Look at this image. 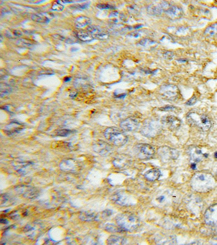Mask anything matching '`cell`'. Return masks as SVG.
Listing matches in <instances>:
<instances>
[{
	"instance_id": "12",
	"label": "cell",
	"mask_w": 217,
	"mask_h": 245,
	"mask_svg": "<svg viewBox=\"0 0 217 245\" xmlns=\"http://www.w3.org/2000/svg\"><path fill=\"white\" fill-rule=\"evenodd\" d=\"M139 124V121L136 118L129 117L121 121L120 126L121 129L125 132H134L138 129Z\"/></svg>"
},
{
	"instance_id": "38",
	"label": "cell",
	"mask_w": 217,
	"mask_h": 245,
	"mask_svg": "<svg viewBox=\"0 0 217 245\" xmlns=\"http://www.w3.org/2000/svg\"><path fill=\"white\" fill-rule=\"evenodd\" d=\"M86 5H87V4H84V5H77V7L79 8L80 9H84V8H85L87 7Z\"/></svg>"
},
{
	"instance_id": "32",
	"label": "cell",
	"mask_w": 217,
	"mask_h": 245,
	"mask_svg": "<svg viewBox=\"0 0 217 245\" xmlns=\"http://www.w3.org/2000/svg\"><path fill=\"white\" fill-rule=\"evenodd\" d=\"M1 86H2L5 88H3V87H1V96H3V95H5V94H7L11 91V89L9 87V86H8L7 85H4L3 86L2 84H1Z\"/></svg>"
},
{
	"instance_id": "13",
	"label": "cell",
	"mask_w": 217,
	"mask_h": 245,
	"mask_svg": "<svg viewBox=\"0 0 217 245\" xmlns=\"http://www.w3.org/2000/svg\"><path fill=\"white\" fill-rule=\"evenodd\" d=\"M93 149L101 155H107L111 151V147L107 143L103 141H97L93 144Z\"/></svg>"
},
{
	"instance_id": "36",
	"label": "cell",
	"mask_w": 217,
	"mask_h": 245,
	"mask_svg": "<svg viewBox=\"0 0 217 245\" xmlns=\"http://www.w3.org/2000/svg\"><path fill=\"white\" fill-rule=\"evenodd\" d=\"M197 99L196 98V96H193L187 101L186 104L189 106H191V105H194L197 102Z\"/></svg>"
},
{
	"instance_id": "17",
	"label": "cell",
	"mask_w": 217,
	"mask_h": 245,
	"mask_svg": "<svg viewBox=\"0 0 217 245\" xmlns=\"http://www.w3.org/2000/svg\"><path fill=\"white\" fill-rule=\"evenodd\" d=\"M144 175L148 180L154 182L160 178L161 172L159 169L157 168H152L145 172Z\"/></svg>"
},
{
	"instance_id": "18",
	"label": "cell",
	"mask_w": 217,
	"mask_h": 245,
	"mask_svg": "<svg viewBox=\"0 0 217 245\" xmlns=\"http://www.w3.org/2000/svg\"><path fill=\"white\" fill-rule=\"evenodd\" d=\"M157 244H174L177 243V240L174 236L172 235L159 236L155 240Z\"/></svg>"
},
{
	"instance_id": "6",
	"label": "cell",
	"mask_w": 217,
	"mask_h": 245,
	"mask_svg": "<svg viewBox=\"0 0 217 245\" xmlns=\"http://www.w3.org/2000/svg\"><path fill=\"white\" fill-rule=\"evenodd\" d=\"M161 128L157 121L152 119H147L143 124L141 133L148 137H153L159 134Z\"/></svg>"
},
{
	"instance_id": "19",
	"label": "cell",
	"mask_w": 217,
	"mask_h": 245,
	"mask_svg": "<svg viewBox=\"0 0 217 245\" xmlns=\"http://www.w3.org/2000/svg\"><path fill=\"white\" fill-rule=\"evenodd\" d=\"M75 33L78 38L84 42L88 43L93 41L94 39L93 35L90 34L87 31L85 32L82 30L76 31H75Z\"/></svg>"
},
{
	"instance_id": "2",
	"label": "cell",
	"mask_w": 217,
	"mask_h": 245,
	"mask_svg": "<svg viewBox=\"0 0 217 245\" xmlns=\"http://www.w3.org/2000/svg\"><path fill=\"white\" fill-rule=\"evenodd\" d=\"M118 225L124 230L133 231L137 229L140 225V220L136 215L131 212H124L118 215L116 217Z\"/></svg>"
},
{
	"instance_id": "10",
	"label": "cell",
	"mask_w": 217,
	"mask_h": 245,
	"mask_svg": "<svg viewBox=\"0 0 217 245\" xmlns=\"http://www.w3.org/2000/svg\"><path fill=\"white\" fill-rule=\"evenodd\" d=\"M188 154L192 163L195 164L202 161L204 158L207 157L208 154L203 153L202 150L197 146H191L188 148Z\"/></svg>"
},
{
	"instance_id": "40",
	"label": "cell",
	"mask_w": 217,
	"mask_h": 245,
	"mask_svg": "<svg viewBox=\"0 0 217 245\" xmlns=\"http://www.w3.org/2000/svg\"><path fill=\"white\" fill-rule=\"evenodd\" d=\"M215 158H217V152H215Z\"/></svg>"
},
{
	"instance_id": "5",
	"label": "cell",
	"mask_w": 217,
	"mask_h": 245,
	"mask_svg": "<svg viewBox=\"0 0 217 245\" xmlns=\"http://www.w3.org/2000/svg\"><path fill=\"white\" fill-rule=\"evenodd\" d=\"M159 93L162 98L169 101H175L180 97L179 89L177 86L172 84L162 85L160 88Z\"/></svg>"
},
{
	"instance_id": "25",
	"label": "cell",
	"mask_w": 217,
	"mask_h": 245,
	"mask_svg": "<svg viewBox=\"0 0 217 245\" xmlns=\"http://www.w3.org/2000/svg\"><path fill=\"white\" fill-rule=\"evenodd\" d=\"M80 219L85 221H93L97 217V214L95 212L84 211L82 212L79 216Z\"/></svg>"
},
{
	"instance_id": "26",
	"label": "cell",
	"mask_w": 217,
	"mask_h": 245,
	"mask_svg": "<svg viewBox=\"0 0 217 245\" xmlns=\"http://www.w3.org/2000/svg\"><path fill=\"white\" fill-rule=\"evenodd\" d=\"M204 34L208 37H212L217 34V23L208 26L205 29Z\"/></svg>"
},
{
	"instance_id": "15",
	"label": "cell",
	"mask_w": 217,
	"mask_h": 245,
	"mask_svg": "<svg viewBox=\"0 0 217 245\" xmlns=\"http://www.w3.org/2000/svg\"><path fill=\"white\" fill-rule=\"evenodd\" d=\"M165 10V13L172 19L179 18L183 14L182 9L177 5H167Z\"/></svg>"
},
{
	"instance_id": "31",
	"label": "cell",
	"mask_w": 217,
	"mask_h": 245,
	"mask_svg": "<svg viewBox=\"0 0 217 245\" xmlns=\"http://www.w3.org/2000/svg\"><path fill=\"white\" fill-rule=\"evenodd\" d=\"M64 9V5L59 3V1H55L52 6V9L56 11H61Z\"/></svg>"
},
{
	"instance_id": "3",
	"label": "cell",
	"mask_w": 217,
	"mask_h": 245,
	"mask_svg": "<svg viewBox=\"0 0 217 245\" xmlns=\"http://www.w3.org/2000/svg\"><path fill=\"white\" fill-rule=\"evenodd\" d=\"M187 120L190 124L197 127L203 132H207L211 127L210 118L204 114L198 113L194 112H189L187 114Z\"/></svg>"
},
{
	"instance_id": "14",
	"label": "cell",
	"mask_w": 217,
	"mask_h": 245,
	"mask_svg": "<svg viewBox=\"0 0 217 245\" xmlns=\"http://www.w3.org/2000/svg\"><path fill=\"white\" fill-rule=\"evenodd\" d=\"M87 30L90 34L93 35V38L96 37L98 39L104 40L109 37V34L102 30V29L98 26H90L87 27Z\"/></svg>"
},
{
	"instance_id": "20",
	"label": "cell",
	"mask_w": 217,
	"mask_h": 245,
	"mask_svg": "<svg viewBox=\"0 0 217 245\" xmlns=\"http://www.w3.org/2000/svg\"><path fill=\"white\" fill-rule=\"evenodd\" d=\"M127 243L124 238L119 236L112 235L107 239V243L109 245H123Z\"/></svg>"
},
{
	"instance_id": "1",
	"label": "cell",
	"mask_w": 217,
	"mask_h": 245,
	"mask_svg": "<svg viewBox=\"0 0 217 245\" xmlns=\"http://www.w3.org/2000/svg\"><path fill=\"white\" fill-rule=\"evenodd\" d=\"M191 186L195 191L206 192L215 186V180L212 175L206 172L196 173L192 178Z\"/></svg>"
},
{
	"instance_id": "30",
	"label": "cell",
	"mask_w": 217,
	"mask_h": 245,
	"mask_svg": "<svg viewBox=\"0 0 217 245\" xmlns=\"http://www.w3.org/2000/svg\"><path fill=\"white\" fill-rule=\"evenodd\" d=\"M21 35V33L20 32V31L17 30H12L9 31H7V36L8 37L10 38H16V37H20Z\"/></svg>"
},
{
	"instance_id": "39",
	"label": "cell",
	"mask_w": 217,
	"mask_h": 245,
	"mask_svg": "<svg viewBox=\"0 0 217 245\" xmlns=\"http://www.w3.org/2000/svg\"><path fill=\"white\" fill-rule=\"evenodd\" d=\"M70 80H71V77H65V79H64V81H65V82H68V81H70Z\"/></svg>"
},
{
	"instance_id": "23",
	"label": "cell",
	"mask_w": 217,
	"mask_h": 245,
	"mask_svg": "<svg viewBox=\"0 0 217 245\" xmlns=\"http://www.w3.org/2000/svg\"><path fill=\"white\" fill-rule=\"evenodd\" d=\"M51 18L45 13L35 14L32 16V19L35 22L40 23H47L50 21Z\"/></svg>"
},
{
	"instance_id": "37",
	"label": "cell",
	"mask_w": 217,
	"mask_h": 245,
	"mask_svg": "<svg viewBox=\"0 0 217 245\" xmlns=\"http://www.w3.org/2000/svg\"><path fill=\"white\" fill-rule=\"evenodd\" d=\"M210 243L212 245H217V236H215L210 240Z\"/></svg>"
},
{
	"instance_id": "24",
	"label": "cell",
	"mask_w": 217,
	"mask_h": 245,
	"mask_svg": "<svg viewBox=\"0 0 217 245\" xmlns=\"http://www.w3.org/2000/svg\"><path fill=\"white\" fill-rule=\"evenodd\" d=\"M23 129L22 124L16 123H12L8 126H6L5 132H7L8 135L14 134L15 132H19Z\"/></svg>"
},
{
	"instance_id": "41",
	"label": "cell",
	"mask_w": 217,
	"mask_h": 245,
	"mask_svg": "<svg viewBox=\"0 0 217 245\" xmlns=\"http://www.w3.org/2000/svg\"><path fill=\"white\" fill-rule=\"evenodd\" d=\"M216 175H217V173H216Z\"/></svg>"
},
{
	"instance_id": "21",
	"label": "cell",
	"mask_w": 217,
	"mask_h": 245,
	"mask_svg": "<svg viewBox=\"0 0 217 245\" xmlns=\"http://www.w3.org/2000/svg\"><path fill=\"white\" fill-rule=\"evenodd\" d=\"M91 22L90 18L85 16H78L75 21V26L78 28H82L89 25Z\"/></svg>"
},
{
	"instance_id": "4",
	"label": "cell",
	"mask_w": 217,
	"mask_h": 245,
	"mask_svg": "<svg viewBox=\"0 0 217 245\" xmlns=\"http://www.w3.org/2000/svg\"><path fill=\"white\" fill-rule=\"evenodd\" d=\"M105 139L116 146L121 147L128 141V137L124 132L116 128L111 127L105 130Z\"/></svg>"
},
{
	"instance_id": "11",
	"label": "cell",
	"mask_w": 217,
	"mask_h": 245,
	"mask_svg": "<svg viewBox=\"0 0 217 245\" xmlns=\"http://www.w3.org/2000/svg\"><path fill=\"white\" fill-rule=\"evenodd\" d=\"M161 122L164 126L172 131L178 129L181 124L180 119L173 116L163 117L161 119Z\"/></svg>"
},
{
	"instance_id": "8",
	"label": "cell",
	"mask_w": 217,
	"mask_h": 245,
	"mask_svg": "<svg viewBox=\"0 0 217 245\" xmlns=\"http://www.w3.org/2000/svg\"><path fill=\"white\" fill-rule=\"evenodd\" d=\"M157 154L162 161L165 162L177 160L179 157V153L176 149L166 146L159 148L157 150Z\"/></svg>"
},
{
	"instance_id": "34",
	"label": "cell",
	"mask_w": 217,
	"mask_h": 245,
	"mask_svg": "<svg viewBox=\"0 0 217 245\" xmlns=\"http://www.w3.org/2000/svg\"><path fill=\"white\" fill-rule=\"evenodd\" d=\"M72 132L69 130H61L60 131H58L57 135L60 136H67L68 135L71 134Z\"/></svg>"
},
{
	"instance_id": "7",
	"label": "cell",
	"mask_w": 217,
	"mask_h": 245,
	"mask_svg": "<svg viewBox=\"0 0 217 245\" xmlns=\"http://www.w3.org/2000/svg\"><path fill=\"white\" fill-rule=\"evenodd\" d=\"M134 152L136 157L141 160H147L151 158L155 154V149L148 144H138L135 146Z\"/></svg>"
},
{
	"instance_id": "22",
	"label": "cell",
	"mask_w": 217,
	"mask_h": 245,
	"mask_svg": "<svg viewBox=\"0 0 217 245\" xmlns=\"http://www.w3.org/2000/svg\"><path fill=\"white\" fill-rule=\"evenodd\" d=\"M114 200L117 204L121 205H128L130 202V201H129V198L127 195L123 193L116 194L114 196Z\"/></svg>"
},
{
	"instance_id": "35",
	"label": "cell",
	"mask_w": 217,
	"mask_h": 245,
	"mask_svg": "<svg viewBox=\"0 0 217 245\" xmlns=\"http://www.w3.org/2000/svg\"><path fill=\"white\" fill-rule=\"evenodd\" d=\"M97 7L98 8L100 9H112L114 8L113 6H111L107 4H104V3H100L97 5Z\"/></svg>"
},
{
	"instance_id": "16",
	"label": "cell",
	"mask_w": 217,
	"mask_h": 245,
	"mask_svg": "<svg viewBox=\"0 0 217 245\" xmlns=\"http://www.w3.org/2000/svg\"><path fill=\"white\" fill-rule=\"evenodd\" d=\"M164 9V2L159 3H152L147 8L148 13L150 15H160Z\"/></svg>"
},
{
	"instance_id": "27",
	"label": "cell",
	"mask_w": 217,
	"mask_h": 245,
	"mask_svg": "<svg viewBox=\"0 0 217 245\" xmlns=\"http://www.w3.org/2000/svg\"><path fill=\"white\" fill-rule=\"evenodd\" d=\"M129 162V160L127 158H116V159L113 162V164H114L115 167L118 168H122L124 167L128 164Z\"/></svg>"
},
{
	"instance_id": "28",
	"label": "cell",
	"mask_w": 217,
	"mask_h": 245,
	"mask_svg": "<svg viewBox=\"0 0 217 245\" xmlns=\"http://www.w3.org/2000/svg\"><path fill=\"white\" fill-rule=\"evenodd\" d=\"M105 229L109 232H120L121 230H124L122 228L116 226L115 225L112 224H107L105 227Z\"/></svg>"
},
{
	"instance_id": "29",
	"label": "cell",
	"mask_w": 217,
	"mask_h": 245,
	"mask_svg": "<svg viewBox=\"0 0 217 245\" xmlns=\"http://www.w3.org/2000/svg\"><path fill=\"white\" fill-rule=\"evenodd\" d=\"M17 45L23 47H30L32 45L33 43L30 41H28V39H20L17 42Z\"/></svg>"
},
{
	"instance_id": "9",
	"label": "cell",
	"mask_w": 217,
	"mask_h": 245,
	"mask_svg": "<svg viewBox=\"0 0 217 245\" xmlns=\"http://www.w3.org/2000/svg\"><path fill=\"white\" fill-rule=\"evenodd\" d=\"M206 224L212 227H217V204L212 205L207 209L204 215Z\"/></svg>"
},
{
	"instance_id": "33",
	"label": "cell",
	"mask_w": 217,
	"mask_h": 245,
	"mask_svg": "<svg viewBox=\"0 0 217 245\" xmlns=\"http://www.w3.org/2000/svg\"><path fill=\"white\" fill-rule=\"evenodd\" d=\"M161 110L163 111L175 112L177 110V107L172 105H167L161 108Z\"/></svg>"
}]
</instances>
